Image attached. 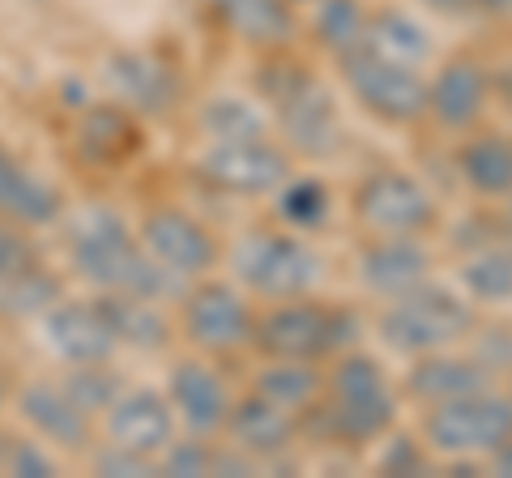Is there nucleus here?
Returning a JSON list of instances; mask_svg holds the SVG:
<instances>
[{
	"instance_id": "obj_34",
	"label": "nucleus",
	"mask_w": 512,
	"mask_h": 478,
	"mask_svg": "<svg viewBox=\"0 0 512 478\" xmlns=\"http://www.w3.org/2000/svg\"><path fill=\"white\" fill-rule=\"evenodd\" d=\"M278 218L291 222L295 231L320 227L329 218V188L320 180H286L278 188Z\"/></svg>"
},
{
	"instance_id": "obj_31",
	"label": "nucleus",
	"mask_w": 512,
	"mask_h": 478,
	"mask_svg": "<svg viewBox=\"0 0 512 478\" xmlns=\"http://www.w3.org/2000/svg\"><path fill=\"white\" fill-rule=\"evenodd\" d=\"M461 286L483 304H508L512 299V252L487 248L461 265Z\"/></svg>"
},
{
	"instance_id": "obj_27",
	"label": "nucleus",
	"mask_w": 512,
	"mask_h": 478,
	"mask_svg": "<svg viewBox=\"0 0 512 478\" xmlns=\"http://www.w3.org/2000/svg\"><path fill=\"white\" fill-rule=\"evenodd\" d=\"M461 175L474 193L508 197L512 193V141L504 137H478L461 150Z\"/></svg>"
},
{
	"instance_id": "obj_40",
	"label": "nucleus",
	"mask_w": 512,
	"mask_h": 478,
	"mask_svg": "<svg viewBox=\"0 0 512 478\" xmlns=\"http://www.w3.org/2000/svg\"><path fill=\"white\" fill-rule=\"evenodd\" d=\"M380 466L389 474H419L423 470V453H419V444H414L410 436H393L389 449H384Z\"/></svg>"
},
{
	"instance_id": "obj_17",
	"label": "nucleus",
	"mask_w": 512,
	"mask_h": 478,
	"mask_svg": "<svg viewBox=\"0 0 512 478\" xmlns=\"http://www.w3.org/2000/svg\"><path fill=\"white\" fill-rule=\"evenodd\" d=\"M427 269H431V252L414 235H384L372 248H363L359 257L363 286L384 299H397L414 291L419 282H427Z\"/></svg>"
},
{
	"instance_id": "obj_10",
	"label": "nucleus",
	"mask_w": 512,
	"mask_h": 478,
	"mask_svg": "<svg viewBox=\"0 0 512 478\" xmlns=\"http://www.w3.org/2000/svg\"><path fill=\"white\" fill-rule=\"evenodd\" d=\"M355 214L380 235H419L436 222V201L406 171H372L355 193Z\"/></svg>"
},
{
	"instance_id": "obj_42",
	"label": "nucleus",
	"mask_w": 512,
	"mask_h": 478,
	"mask_svg": "<svg viewBox=\"0 0 512 478\" xmlns=\"http://www.w3.org/2000/svg\"><path fill=\"white\" fill-rule=\"evenodd\" d=\"M491 457H495V470H500V474H512V436H508Z\"/></svg>"
},
{
	"instance_id": "obj_30",
	"label": "nucleus",
	"mask_w": 512,
	"mask_h": 478,
	"mask_svg": "<svg viewBox=\"0 0 512 478\" xmlns=\"http://www.w3.org/2000/svg\"><path fill=\"white\" fill-rule=\"evenodd\" d=\"M133 146V124L120 107H94L82 120V133H77V150H82L90 163H116Z\"/></svg>"
},
{
	"instance_id": "obj_20",
	"label": "nucleus",
	"mask_w": 512,
	"mask_h": 478,
	"mask_svg": "<svg viewBox=\"0 0 512 478\" xmlns=\"http://www.w3.org/2000/svg\"><path fill=\"white\" fill-rule=\"evenodd\" d=\"M487 107V73L474 60H448L427 86V111L444 129H470Z\"/></svg>"
},
{
	"instance_id": "obj_39",
	"label": "nucleus",
	"mask_w": 512,
	"mask_h": 478,
	"mask_svg": "<svg viewBox=\"0 0 512 478\" xmlns=\"http://www.w3.org/2000/svg\"><path fill=\"white\" fill-rule=\"evenodd\" d=\"M94 470L99 474H111V478H141V474H154L158 466L150 457H137L128 449H116V444H107V449L94 457Z\"/></svg>"
},
{
	"instance_id": "obj_4",
	"label": "nucleus",
	"mask_w": 512,
	"mask_h": 478,
	"mask_svg": "<svg viewBox=\"0 0 512 478\" xmlns=\"http://www.w3.org/2000/svg\"><path fill=\"white\" fill-rule=\"evenodd\" d=\"M231 269L248 291L265 299H295L308 295L325 274V261L316 257L299 235H278V231H252L235 244Z\"/></svg>"
},
{
	"instance_id": "obj_33",
	"label": "nucleus",
	"mask_w": 512,
	"mask_h": 478,
	"mask_svg": "<svg viewBox=\"0 0 512 478\" xmlns=\"http://www.w3.org/2000/svg\"><path fill=\"white\" fill-rule=\"evenodd\" d=\"M60 385H64V393H69L77 406L90 414V419H94V414H103L124 393L120 372H111L107 363H77V368L60 380Z\"/></svg>"
},
{
	"instance_id": "obj_38",
	"label": "nucleus",
	"mask_w": 512,
	"mask_h": 478,
	"mask_svg": "<svg viewBox=\"0 0 512 478\" xmlns=\"http://www.w3.org/2000/svg\"><path fill=\"white\" fill-rule=\"evenodd\" d=\"M30 261H35V248H30V239H26V227L0 218V282L13 278L18 269H26Z\"/></svg>"
},
{
	"instance_id": "obj_11",
	"label": "nucleus",
	"mask_w": 512,
	"mask_h": 478,
	"mask_svg": "<svg viewBox=\"0 0 512 478\" xmlns=\"http://www.w3.org/2000/svg\"><path fill=\"white\" fill-rule=\"evenodd\" d=\"M184 329L192 346L214 350V355H231V350L252 342L256 321L235 286L197 282L192 291H184Z\"/></svg>"
},
{
	"instance_id": "obj_44",
	"label": "nucleus",
	"mask_w": 512,
	"mask_h": 478,
	"mask_svg": "<svg viewBox=\"0 0 512 478\" xmlns=\"http://www.w3.org/2000/svg\"><path fill=\"white\" fill-rule=\"evenodd\" d=\"M5 453H9V436H5V427H0V466H5Z\"/></svg>"
},
{
	"instance_id": "obj_37",
	"label": "nucleus",
	"mask_w": 512,
	"mask_h": 478,
	"mask_svg": "<svg viewBox=\"0 0 512 478\" xmlns=\"http://www.w3.org/2000/svg\"><path fill=\"white\" fill-rule=\"evenodd\" d=\"M376 389H389L380 363L372 355H346L333 372V397H346V393H376Z\"/></svg>"
},
{
	"instance_id": "obj_5",
	"label": "nucleus",
	"mask_w": 512,
	"mask_h": 478,
	"mask_svg": "<svg viewBox=\"0 0 512 478\" xmlns=\"http://www.w3.org/2000/svg\"><path fill=\"white\" fill-rule=\"evenodd\" d=\"M363 333L355 312L316 308V304H282L252 329V342L274 359H320L329 350L350 346Z\"/></svg>"
},
{
	"instance_id": "obj_29",
	"label": "nucleus",
	"mask_w": 512,
	"mask_h": 478,
	"mask_svg": "<svg viewBox=\"0 0 512 478\" xmlns=\"http://www.w3.org/2000/svg\"><path fill=\"white\" fill-rule=\"evenodd\" d=\"M320 385H325V380H320V372L312 368L308 359H278V363H269V368L256 376V393L269 397V402H278L282 410L312 406Z\"/></svg>"
},
{
	"instance_id": "obj_41",
	"label": "nucleus",
	"mask_w": 512,
	"mask_h": 478,
	"mask_svg": "<svg viewBox=\"0 0 512 478\" xmlns=\"http://www.w3.org/2000/svg\"><path fill=\"white\" fill-rule=\"evenodd\" d=\"M423 5L436 9V13H444V18H457V13L470 9V0H423Z\"/></svg>"
},
{
	"instance_id": "obj_18",
	"label": "nucleus",
	"mask_w": 512,
	"mask_h": 478,
	"mask_svg": "<svg viewBox=\"0 0 512 478\" xmlns=\"http://www.w3.org/2000/svg\"><path fill=\"white\" fill-rule=\"evenodd\" d=\"M60 193L52 184L35 175L13 150L0 146V218L18 222V227L35 231V227H52L60 218Z\"/></svg>"
},
{
	"instance_id": "obj_21",
	"label": "nucleus",
	"mask_w": 512,
	"mask_h": 478,
	"mask_svg": "<svg viewBox=\"0 0 512 478\" xmlns=\"http://www.w3.org/2000/svg\"><path fill=\"white\" fill-rule=\"evenodd\" d=\"M205 5L235 39L252 47H282L295 35V18L286 0H205Z\"/></svg>"
},
{
	"instance_id": "obj_23",
	"label": "nucleus",
	"mask_w": 512,
	"mask_h": 478,
	"mask_svg": "<svg viewBox=\"0 0 512 478\" xmlns=\"http://www.w3.org/2000/svg\"><path fill=\"white\" fill-rule=\"evenodd\" d=\"M406 389L423 402H453V397H466L487 389V368L483 363H470V359H448V355H431L423 363H414V372L406 376Z\"/></svg>"
},
{
	"instance_id": "obj_16",
	"label": "nucleus",
	"mask_w": 512,
	"mask_h": 478,
	"mask_svg": "<svg viewBox=\"0 0 512 478\" xmlns=\"http://www.w3.org/2000/svg\"><path fill=\"white\" fill-rule=\"evenodd\" d=\"M167 402L175 410L192 436H214L227 427V414H231V393L222 385V376L210 368V363H197V359H184L171 368L167 380Z\"/></svg>"
},
{
	"instance_id": "obj_9",
	"label": "nucleus",
	"mask_w": 512,
	"mask_h": 478,
	"mask_svg": "<svg viewBox=\"0 0 512 478\" xmlns=\"http://www.w3.org/2000/svg\"><path fill=\"white\" fill-rule=\"evenodd\" d=\"M39 338L60 363H111L120 350L116 333L107 325V312L99 299H56L52 308L39 316Z\"/></svg>"
},
{
	"instance_id": "obj_28",
	"label": "nucleus",
	"mask_w": 512,
	"mask_h": 478,
	"mask_svg": "<svg viewBox=\"0 0 512 478\" xmlns=\"http://www.w3.org/2000/svg\"><path fill=\"white\" fill-rule=\"evenodd\" d=\"M56 299H60V282L39 261H30L26 269L0 282V316H13V321H39Z\"/></svg>"
},
{
	"instance_id": "obj_25",
	"label": "nucleus",
	"mask_w": 512,
	"mask_h": 478,
	"mask_svg": "<svg viewBox=\"0 0 512 478\" xmlns=\"http://www.w3.org/2000/svg\"><path fill=\"white\" fill-rule=\"evenodd\" d=\"M393 393L389 389H376V393H346V397H333L329 406V432H338L342 440H376L389 432L393 423Z\"/></svg>"
},
{
	"instance_id": "obj_7",
	"label": "nucleus",
	"mask_w": 512,
	"mask_h": 478,
	"mask_svg": "<svg viewBox=\"0 0 512 478\" xmlns=\"http://www.w3.org/2000/svg\"><path fill=\"white\" fill-rule=\"evenodd\" d=\"M427 444L444 457H474L495 453L512 436V402L495 397L487 389L453 397V402H436V410L423 423Z\"/></svg>"
},
{
	"instance_id": "obj_35",
	"label": "nucleus",
	"mask_w": 512,
	"mask_h": 478,
	"mask_svg": "<svg viewBox=\"0 0 512 478\" xmlns=\"http://www.w3.org/2000/svg\"><path fill=\"white\" fill-rule=\"evenodd\" d=\"M214 453L205 444V436H192V440H171L163 457H158V470L171 474V478H201V474H214Z\"/></svg>"
},
{
	"instance_id": "obj_12",
	"label": "nucleus",
	"mask_w": 512,
	"mask_h": 478,
	"mask_svg": "<svg viewBox=\"0 0 512 478\" xmlns=\"http://www.w3.org/2000/svg\"><path fill=\"white\" fill-rule=\"evenodd\" d=\"M137 239L167 274L184 278V282L201 278L205 269H214V261H218V244H214V235L205 231V222L175 210V205H163V210H150L141 218Z\"/></svg>"
},
{
	"instance_id": "obj_15",
	"label": "nucleus",
	"mask_w": 512,
	"mask_h": 478,
	"mask_svg": "<svg viewBox=\"0 0 512 478\" xmlns=\"http://www.w3.org/2000/svg\"><path fill=\"white\" fill-rule=\"evenodd\" d=\"M103 82L120 107L146 111V116H167L180 103V77H175V69L146 52L111 56L103 65Z\"/></svg>"
},
{
	"instance_id": "obj_26",
	"label": "nucleus",
	"mask_w": 512,
	"mask_h": 478,
	"mask_svg": "<svg viewBox=\"0 0 512 478\" xmlns=\"http://www.w3.org/2000/svg\"><path fill=\"white\" fill-rule=\"evenodd\" d=\"M201 133L210 141H261L269 120L244 94H214L201 103Z\"/></svg>"
},
{
	"instance_id": "obj_32",
	"label": "nucleus",
	"mask_w": 512,
	"mask_h": 478,
	"mask_svg": "<svg viewBox=\"0 0 512 478\" xmlns=\"http://www.w3.org/2000/svg\"><path fill=\"white\" fill-rule=\"evenodd\" d=\"M316 39L329 47V52H350L359 47L367 35V13L359 0H320L316 5Z\"/></svg>"
},
{
	"instance_id": "obj_19",
	"label": "nucleus",
	"mask_w": 512,
	"mask_h": 478,
	"mask_svg": "<svg viewBox=\"0 0 512 478\" xmlns=\"http://www.w3.org/2000/svg\"><path fill=\"white\" fill-rule=\"evenodd\" d=\"M227 436L244 457H278L291 449L295 423H291V410H282L278 402L252 393L244 402H231Z\"/></svg>"
},
{
	"instance_id": "obj_14",
	"label": "nucleus",
	"mask_w": 512,
	"mask_h": 478,
	"mask_svg": "<svg viewBox=\"0 0 512 478\" xmlns=\"http://www.w3.org/2000/svg\"><path fill=\"white\" fill-rule=\"evenodd\" d=\"M13 406H18L30 432L43 444H52V449L82 453L90 444V414L64 393L60 380H26V385L13 393Z\"/></svg>"
},
{
	"instance_id": "obj_2",
	"label": "nucleus",
	"mask_w": 512,
	"mask_h": 478,
	"mask_svg": "<svg viewBox=\"0 0 512 478\" xmlns=\"http://www.w3.org/2000/svg\"><path fill=\"white\" fill-rule=\"evenodd\" d=\"M261 90L274 103L282 133L299 154L320 158V154L338 150V141H342L338 103H333V94L320 86V77L312 69H303L299 60H274L261 73Z\"/></svg>"
},
{
	"instance_id": "obj_8",
	"label": "nucleus",
	"mask_w": 512,
	"mask_h": 478,
	"mask_svg": "<svg viewBox=\"0 0 512 478\" xmlns=\"http://www.w3.org/2000/svg\"><path fill=\"white\" fill-rule=\"evenodd\" d=\"M201 175L222 193L235 197H265L291 180V158L269 141H210L201 154Z\"/></svg>"
},
{
	"instance_id": "obj_24",
	"label": "nucleus",
	"mask_w": 512,
	"mask_h": 478,
	"mask_svg": "<svg viewBox=\"0 0 512 478\" xmlns=\"http://www.w3.org/2000/svg\"><path fill=\"white\" fill-rule=\"evenodd\" d=\"M367 47H376L380 56L397 60V65H423L431 56V35L419 18H410L406 9H380L376 18H367Z\"/></svg>"
},
{
	"instance_id": "obj_36",
	"label": "nucleus",
	"mask_w": 512,
	"mask_h": 478,
	"mask_svg": "<svg viewBox=\"0 0 512 478\" xmlns=\"http://www.w3.org/2000/svg\"><path fill=\"white\" fill-rule=\"evenodd\" d=\"M0 474H18V478H52L60 474L56 457H52V444L43 440H9V453H5V466H0Z\"/></svg>"
},
{
	"instance_id": "obj_43",
	"label": "nucleus",
	"mask_w": 512,
	"mask_h": 478,
	"mask_svg": "<svg viewBox=\"0 0 512 478\" xmlns=\"http://www.w3.org/2000/svg\"><path fill=\"white\" fill-rule=\"evenodd\" d=\"M470 5L483 13H512V0H470Z\"/></svg>"
},
{
	"instance_id": "obj_13",
	"label": "nucleus",
	"mask_w": 512,
	"mask_h": 478,
	"mask_svg": "<svg viewBox=\"0 0 512 478\" xmlns=\"http://www.w3.org/2000/svg\"><path fill=\"white\" fill-rule=\"evenodd\" d=\"M175 410L167 402V393L158 389H128L103 410V436L107 444H116V449H128L137 457H150L158 461L163 449L175 440Z\"/></svg>"
},
{
	"instance_id": "obj_6",
	"label": "nucleus",
	"mask_w": 512,
	"mask_h": 478,
	"mask_svg": "<svg viewBox=\"0 0 512 478\" xmlns=\"http://www.w3.org/2000/svg\"><path fill=\"white\" fill-rule=\"evenodd\" d=\"M342 77L350 94L372 111V116L389 120V124H410L427 111V82L419 77V69L397 65V60L380 56L376 47H350L342 52Z\"/></svg>"
},
{
	"instance_id": "obj_3",
	"label": "nucleus",
	"mask_w": 512,
	"mask_h": 478,
	"mask_svg": "<svg viewBox=\"0 0 512 478\" xmlns=\"http://www.w3.org/2000/svg\"><path fill=\"white\" fill-rule=\"evenodd\" d=\"M474 325L470 304L448 286L419 282L414 291L397 295L393 308L380 316V338L402 355H427L448 342H461Z\"/></svg>"
},
{
	"instance_id": "obj_22",
	"label": "nucleus",
	"mask_w": 512,
	"mask_h": 478,
	"mask_svg": "<svg viewBox=\"0 0 512 478\" xmlns=\"http://www.w3.org/2000/svg\"><path fill=\"white\" fill-rule=\"evenodd\" d=\"M99 304H103L107 325L116 333L120 346H133V350H163L167 346L171 325H167V316L158 312L154 299L107 291V295H99Z\"/></svg>"
},
{
	"instance_id": "obj_1",
	"label": "nucleus",
	"mask_w": 512,
	"mask_h": 478,
	"mask_svg": "<svg viewBox=\"0 0 512 478\" xmlns=\"http://www.w3.org/2000/svg\"><path fill=\"white\" fill-rule=\"evenodd\" d=\"M64 257L69 269L86 286H94L99 295L107 291H124V295H141V299H167V295H184L188 282L167 274L141 239L128 231V222L107 210V205H86L69 218L64 227Z\"/></svg>"
}]
</instances>
